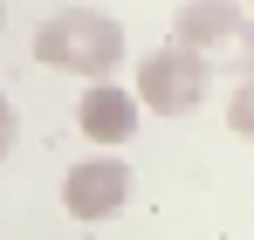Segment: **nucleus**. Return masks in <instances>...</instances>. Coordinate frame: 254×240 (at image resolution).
<instances>
[{
	"label": "nucleus",
	"instance_id": "1",
	"mask_svg": "<svg viewBox=\"0 0 254 240\" xmlns=\"http://www.w3.org/2000/svg\"><path fill=\"white\" fill-rule=\"evenodd\" d=\"M124 21L117 14H96V7H62V14H48L42 28H35V62L42 69H69V76H117V62H124Z\"/></svg>",
	"mask_w": 254,
	"mask_h": 240
},
{
	"label": "nucleus",
	"instance_id": "2",
	"mask_svg": "<svg viewBox=\"0 0 254 240\" xmlns=\"http://www.w3.org/2000/svg\"><path fill=\"white\" fill-rule=\"evenodd\" d=\"M172 41L206 69H254V14L241 0H186L172 14Z\"/></svg>",
	"mask_w": 254,
	"mask_h": 240
},
{
	"label": "nucleus",
	"instance_id": "3",
	"mask_svg": "<svg viewBox=\"0 0 254 240\" xmlns=\"http://www.w3.org/2000/svg\"><path fill=\"white\" fill-rule=\"evenodd\" d=\"M130 96H137V110H151V117H192L213 96V69L199 55H186L179 41H165V48H151V55L137 62Z\"/></svg>",
	"mask_w": 254,
	"mask_h": 240
},
{
	"label": "nucleus",
	"instance_id": "4",
	"mask_svg": "<svg viewBox=\"0 0 254 240\" xmlns=\"http://www.w3.org/2000/svg\"><path fill=\"white\" fill-rule=\"evenodd\" d=\"M124 206H130V165L117 151H96V158L62 172V213L69 220L96 227V220H117Z\"/></svg>",
	"mask_w": 254,
	"mask_h": 240
},
{
	"label": "nucleus",
	"instance_id": "5",
	"mask_svg": "<svg viewBox=\"0 0 254 240\" xmlns=\"http://www.w3.org/2000/svg\"><path fill=\"white\" fill-rule=\"evenodd\" d=\"M137 117H144V110H137V96H130L117 76H96L83 96H76V130H83L89 144H103V151H110V144H130Z\"/></svg>",
	"mask_w": 254,
	"mask_h": 240
},
{
	"label": "nucleus",
	"instance_id": "6",
	"mask_svg": "<svg viewBox=\"0 0 254 240\" xmlns=\"http://www.w3.org/2000/svg\"><path fill=\"white\" fill-rule=\"evenodd\" d=\"M227 130H241V137H254V69L234 89H227Z\"/></svg>",
	"mask_w": 254,
	"mask_h": 240
},
{
	"label": "nucleus",
	"instance_id": "7",
	"mask_svg": "<svg viewBox=\"0 0 254 240\" xmlns=\"http://www.w3.org/2000/svg\"><path fill=\"white\" fill-rule=\"evenodd\" d=\"M14 144H21V110H14V103H7V89H0V158H7Z\"/></svg>",
	"mask_w": 254,
	"mask_h": 240
},
{
	"label": "nucleus",
	"instance_id": "8",
	"mask_svg": "<svg viewBox=\"0 0 254 240\" xmlns=\"http://www.w3.org/2000/svg\"><path fill=\"white\" fill-rule=\"evenodd\" d=\"M241 7H248V14H254V0H241Z\"/></svg>",
	"mask_w": 254,
	"mask_h": 240
}]
</instances>
